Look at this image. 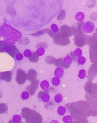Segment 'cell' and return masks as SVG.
Returning <instances> with one entry per match:
<instances>
[{
    "label": "cell",
    "mask_w": 97,
    "mask_h": 123,
    "mask_svg": "<svg viewBox=\"0 0 97 123\" xmlns=\"http://www.w3.org/2000/svg\"><path fill=\"white\" fill-rule=\"evenodd\" d=\"M29 94L28 92H24L21 95V97L23 100H27L29 98Z\"/></svg>",
    "instance_id": "cell-32"
},
{
    "label": "cell",
    "mask_w": 97,
    "mask_h": 123,
    "mask_svg": "<svg viewBox=\"0 0 97 123\" xmlns=\"http://www.w3.org/2000/svg\"><path fill=\"white\" fill-rule=\"evenodd\" d=\"M54 100L56 103H61L63 100V96L60 93H58L54 97Z\"/></svg>",
    "instance_id": "cell-22"
},
{
    "label": "cell",
    "mask_w": 97,
    "mask_h": 123,
    "mask_svg": "<svg viewBox=\"0 0 97 123\" xmlns=\"http://www.w3.org/2000/svg\"><path fill=\"white\" fill-rule=\"evenodd\" d=\"M96 32L97 33V29H96Z\"/></svg>",
    "instance_id": "cell-37"
},
{
    "label": "cell",
    "mask_w": 97,
    "mask_h": 123,
    "mask_svg": "<svg viewBox=\"0 0 97 123\" xmlns=\"http://www.w3.org/2000/svg\"><path fill=\"white\" fill-rule=\"evenodd\" d=\"M8 123H23V122H18V123H15V122H13V120H10Z\"/></svg>",
    "instance_id": "cell-36"
},
{
    "label": "cell",
    "mask_w": 97,
    "mask_h": 123,
    "mask_svg": "<svg viewBox=\"0 0 97 123\" xmlns=\"http://www.w3.org/2000/svg\"><path fill=\"white\" fill-rule=\"evenodd\" d=\"M39 81L37 80L32 82L31 85L27 87L26 90L31 95H33L35 92L36 90L38 87Z\"/></svg>",
    "instance_id": "cell-10"
},
{
    "label": "cell",
    "mask_w": 97,
    "mask_h": 123,
    "mask_svg": "<svg viewBox=\"0 0 97 123\" xmlns=\"http://www.w3.org/2000/svg\"><path fill=\"white\" fill-rule=\"evenodd\" d=\"M86 59L83 56H80L77 59L78 63L80 65H84L86 62Z\"/></svg>",
    "instance_id": "cell-26"
},
{
    "label": "cell",
    "mask_w": 97,
    "mask_h": 123,
    "mask_svg": "<svg viewBox=\"0 0 97 123\" xmlns=\"http://www.w3.org/2000/svg\"><path fill=\"white\" fill-rule=\"evenodd\" d=\"M65 16V12L64 10H62L60 15L58 16L57 19L60 20H62L64 18Z\"/></svg>",
    "instance_id": "cell-30"
},
{
    "label": "cell",
    "mask_w": 97,
    "mask_h": 123,
    "mask_svg": "<svg viewBox=\"0 0 97 123\" xmlns=\"http://www.w3.org/2000/svg\"><path fill=\"white\" fill-rule=\"evenodd\" d=\"M64 72V71L63 68L61 67H57L55 71L54 75L55 77L60 78L63 76Z\"/></svg>",
    "instance_id": "cell-13"
},
{
    "label": "cell",
    "mask_w": 97,
    "mask_h": 123,
    "mask_svg": "<svg viewBox=\"0 0 97 123\" xmlns=\"http://www.w3.org/2000/svg\"><path fill=\"white\" fill-rule=\"evenodd\" d=\"M74 39L75 43L79 47H82L85 45L88 42V38L84 34L75 35Z\"/></svg>",
    "instance_id": "cell-4"
},
{
    "label": "cell",
    "mask_w": 97,
    "mask_h": 123,
    "mask_svg": "<svg viewBox=\"0 0 97 123\" xmlns=\"http://www.w3.org/2000/svg\"><path fill=\"white\" fill-rule=\"evenodd\" d=\"M88 74L89 80L91 81L94 79L97 74V63L92 65L88 70Z\"/></svg>",
    "instance_id": "cell-9"
},
{
    "label": "cell",
    "mask_w": 97,
    "mask_h": 123,
    "mask_svg": "<svg viewBox=\"0 0 97 123\" xmlns=\"http://www.w3.org/2000/svg\"><path fill=\"white\" fill-rule=\"evenodd\" d=\"M49 123H59V122L58 120H52Z\"/></svg>",
    "instance_id": "cell-35"
},
{
    "label": "cell",
    "mask_w": 97,
    "mask_h": 123,
    "mask_svg": "<svg viewBox=\"0 0 97 123\" xmlns=\"http://www.w3.org/2000/svg\"><path fill=\"white\" fill-rule=\"evenodd\" d=\"M55 59L52 56H48L46 58V61L47 62L49 63H53L55 62Z\"/></svg>",
    "instance_id": "cell-28"
},
{
    "label": "cell",
    "mask_w": 97,
    "mask_h": 123,
    "mask_svg": "<svg viewBox=\"0 0 97 123\" xmlns=\"http://www.w3.org/2000/svg\"><path fill=\"white\" fill-rule=\"evenodd\" d=\"M40 87L44 91H46L49 88V82L47 80L43 81L40 84Z\"/></svg>",
    "instance_id": "cell-17"
},
{
    "label": "cell",
    "mask_w": 97,
    "mask_h": 123,
    "mask_svg": "<svg viewBox=\"0 0 97 123\" xmlns=\"http://www.w3.org/2000/svg\"><path fill=\"white\" fill-rule=\"evenodd\" d=\"M11 78V73L5 72L0 73V78L2 80H5L7 81H10Z\"/></svg>",
    "instance_id": "cell-11"
},
{
    "label": "cell",
    "mask_w": 97,
    "mask_h": 123,
    "mask_svg": "<svg viewBox=\"0 0 97 123\" xmlns=\"http://www.w3.org/2000/svg\"><path fill=\"white\" fill-rule=\"evenodd\" d=\"M73 53L76 57H80L82 54V52L80 48H77L74 52Z\"/></svg>",
    "instance_id": "cell-24"
},
{
    "label": "cell",
    "mask_w": 97,
    "mask_h": 123,
    "mask_svg": "<svg viewBox=\"0 0 97 123\" xmlns=\"http://www.w3.org/2000/svg\"><path fill=\"white\" fill-rule=\"evenodd\" d=\"M51 29L54 33H57L59 31V28L55 24H52L51 26Z\"/></svg>",
    "instance_id": "cell-29"
},
{
    "label": "cell",
    "mask_w": 97,
    "mask_h": 123,
    "mask_svg": "<svg viewBox=\"0 0 97 123\" xmlns=\"http://www.w3.org/2000/svg\"><path fill=\"white\" fill-rule=\"evenodd\" d=\"M27 78V76L25 72L22 70H18L16 78L17 83L20 84H23L26 81Z\"/></svg>",
    "instance_id": "cell-6"
},
{
    "label": "cell",
    "mask_w": 97,
    "mask_h": 123,
    "mask_svg": "<svg viewBox=\"0 0 97 123\" xmlns=\"http://www.w3.org/2000/svg\"><path fill=\"white\" fill-rule=\"evenodd\" d=\"M45 53V49L43 48H40L37 51V54L38 55L41 56L44 54Z\"/></svg>",
    "instance_id": "cell-31"
},
{
    "label": "cell",
    "mask_w": 97,
    "mask_h": 123,
    "mask_svg": "<svg viewBox=\"0 0 97 123\" xmlns=\"http://www.w3.org/2000/svg\"><path fill=\"white\" fill-rule=\"evenodd\" d=\"M26 123H42V117L40 114L34 111L31 110L26 118Z\"/></svg>",
    "instance_id": "cell-2"
},
{
    "label": "cell",
    "mask_w": 97,
    "mask_h": 123,
    "mask_svg": "<svg viewBox=\"0 0 97 123\" xmlns=\"http://www.w3.org/2000/svg\"><path fill=\"white\" fill-rule=\"evenodd\" d=\"M21 120V117L19 115H16L13 117V121L15 123L20 122Z\"/></svg>",
    "instance_id": "cell-27"
},
{
    "label": "cell",
    "mask_w": 97,
    "mask_h": 123,
    "mask_svg": "<svg viewBox=\"0 0 97 123\" xmlns=\"http://www.w3.org/2000/svg\"><path fill=\"white\" fill-rule=\"evenodd\" d=\"M70 54H71V58H72V60H73L74 61H76V60L77 59V57H76L74 55L73 52H71V53H70Z\"/></svg>",
    "instance_id": "cell-34"
},
{
    "label": "cell",
    "mask_w": 97,
    "mask_h": 123,
    "mask_svg": "<svg viewBox=\"0 0 97 123\" xmlns=\"http://www.w3.org/2000/svg\"><path fill=\"white\" fill-rule=\"evenodd\" d=\"M52 85L55 86H59L60 83V80L59 78L55 77L53 78L52 80Z\"/></svg>",
    "instance_id": "cell-20"
},
{
    "label": "cell",
    "mask_w": 97,
    "mask_h": 123,
    "mask_svg": "<svg viewBox=\"0 0 97 123\" xmlns=\"http://www.w3.org/2000/svg\"><path fill=\"white\" fill-rule=\"evenodd\" d=\"M54 63L57 67H60L64 68H68L69 67V65H67L64 63L63 60L62 59H58V60H55Z\"/></svg>",
    "instance_id": "cell-12"
},
{
    "label": "cell",
    "mask_w": 97,
    "mask_h": 123,
    "mask_svg": "<svg viewBox=\"0 0 97 123\" xmlns=\"http://www.w3.org/2000/svg\"><path fill=\"white\" fill-rule=\"evenodd\" d=\"M7 110V107L4 103L0 104V113H3Z\"/></svg>",
    "instance_id": "cell-25"
},
{
    "label": "cell",
    "mask_w": 97,
    "mask_h": 123,
    "mask_svg": "<svg viewBox=\"0 0 97 123\" xmlns=\"http://www.w3.org/2000/svg\"><path fill=\"white\" fill-rule=\"evenodd\" d=\"M66 110L65 107L63 106H60L58 108L57 112L60 116H63L66 112Z\"/></svg>",
    "instance_id": "cell-19"
},
{
    "label": "cell",
    "mask_w": 97,
    "mask_h": 123,
    "mask_svg": "<svg viewBox=\"0 0 97 123\" xmlns=\"http://www.w3.org/2000/svg\"><path fill=\"white\" fill-rule=\"evenodd\" d=\"M59 33L64 36L68 37L72 36L73 34V30H72L71 28L66 25L62 27L60 29Z\"/></svg>",
    "instance_id": "cell-8"
},
{
    "label": "cell",
    "mask_w": 97,
    "mask_h": 123,
    "mask_svg": "<svg viewBox=\"0 0 97 123\" xmlns=\"http://www.w3.org/2000/svg\"><path fill=\"white\" fill-rule=\"evenodd\" d=\"M36 77V72L34 70L29 71L28 74V79L31 82L35 80Z\"/></svg>",
    "instance_id": "cell-14"
},
{
    "label": "cell",
    "mask_w": 97,
    "mask_h": 123,
    "mask_svg": "<svg viewBox=\"0 0 97 123\" xmlns=\"http://www.w3.org/2000/svg\"><path fill=\"white\" fill-rule=\"evenodd\" d=\"M73 117L72 115H67L63 117V121L65 123H72Z\"/></svg>",
    "instance_id": "cell-18"
},
{
    "label": "cell",
    "mask_w": 97,
    "mask_h": 123,
    "mask_svg": "<svg viewBox=\"0 0 97 123\" xmlns=\"http://www.w3.org/2000/svg\"><path fill=\"white\" fill-rule=\"evenodd\" d=\"M95 29V25L92 22L88 21L84 24L82 26V29L84 32L89 34L93 32Z\"/></svg>",
    "instance_id": "cell-7"
},
{
    "label": "cell",
    "mask_w": 97,
    "mask_h": 123,
    "mask_svg": "<svg viewBox=\"0 0 97 123\" xmlns=\"http://www.w3.org/2000/svg\"><path fill=\"white\" fill-rule=\"evenodd\" d=\"M39 98H41V100L44 103H47L50 99V96L47 93H43L39 96Z\"/></svg>",
    "instance_id": "cell-15"
},
{
    "label": "cell",
    "mask_w": 97,
    "mask_h": 123,
    "mask_svg": "<svg viewBox=\"0 0 97 123\" xmlns=\"http://www.w3.org/2000/svg\"><path fill=\"white\" fill-rule=\"evenodd\" d=\"M85 15L82 12H79L76 14L75 18L79 22H82L84 19Z\"/></svg>",
    "instance_id": "cell-16"
},
{
    "label": "cell",
    "mask_w": 97,
    "mask_h": 123,
    "mask_svg": "<svg viewBox=\"0 0 97 123\" xmlns=\"http://www.w3.org/2000/svg\"><path fill=\"white\" fill-rule=\"evenodd\" d=\"M73 60L71 56L68 55L66 57H65L63 59L64 63L67 65H70L72 62Z\"/></svg>",
    "instance_id": "cell-21"
},
{
    "label": "cell",
    "mask_w": 97,
    "mask_h": 123,
    "mask_svg": "<svg viewBox=\"0 0 97 123\" xmlns=\"http://www.w3.org/2000/svg\"><path fill=\"white\" fill-rule=\"evenodd\" d=\"M54 41L55 44L61 45H66L70 43L69 37L64 36L59 32L55 35Z\"/></svg>",
    "instance_id": "cell-3"
},
{
    "label": "cell",
    "mask_w": 97,
    "mask_h": 123,
    "mask_svg": "<svg viewBox=\"0 0 97 123\" xmlns=\"http://www.w3.org/2000/svg\"><path fill=\"white\" fill-rule=\"evenodd\" d=\"M33 57H34V58H32V59H33L34 58L32 61L34 62H37L38 60V56L37 55V54H36L35 53H34L33 54Z\"/></svg>",
    "instance_id": "cell-33"
},
{
    "label": "cell",
    "mask_w": 97,
    "mask_h": 123,
    "mask_svg": "<svg viewBox=\"0 0 97 123\" xmlns=\"http://www.w3.org/2000/svg\"><path fill=\"white\" fill-rule=\"evenodd\" d=\"M85 89L88 93L97 95V83L93 84L91 82H88L85 85Z\"/></svg>",
    "instance_id": "cell-5"
},
{
    "label": "cell",
    "mask_w": 97,
    "mask_h": 123,
    "mask_svg": "<svg viewBox=\"0 0 97 123\" xmlns=\"http://www.w3.org/2000/svg\"><path fill=\"white\" fill-rule=\"evenodd\" d=\"M70 104L71 106L74 107V108H68V109L71 110L70 111L71 114L75 119H79L85 118L90 116L91 111L90 105L88 103L84 101H80L81 105L80 106H77L76 103Z\"/></svg>",
    "instance_id": "cell-1"
},
{
    "label": "cell",
    "mask_w": 97,
    "mask_h": 123,
    "mask_svg": "<svg viewBox=\"0 0 97 123\" xmlns=\"http://www.w3.org/2000/svg\"><path fill=\"white\" fill-rule=\"evenodd\" d=\"M86 76V71L84 69L80 70L79 74H78L79 78L80 79H84Z\"/></svg>",
    "instance_id": "cell-23"
}]
</instances>
